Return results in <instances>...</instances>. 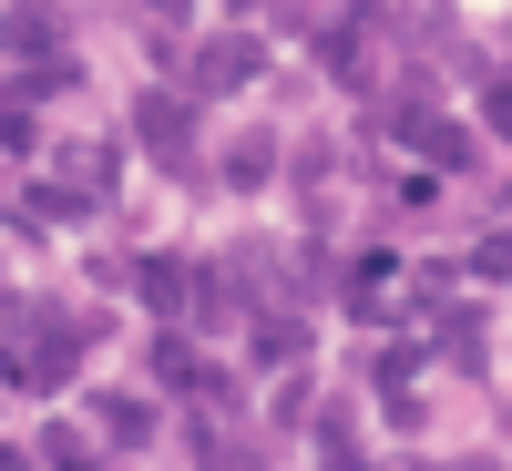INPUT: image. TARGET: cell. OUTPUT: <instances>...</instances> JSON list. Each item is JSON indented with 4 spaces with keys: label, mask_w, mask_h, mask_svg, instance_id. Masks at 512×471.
Here are the masks:
<instances>
[{
    "label": "cell",
    "mask_w": 512,
    "mask_h": 471,
    "mask_svg": "<svg viewBox=\"0 0 512 471\" xmlns=\"http://www.w3.org/2000/svg\"><path fill=\"white\" fill-rule=\"evenodd\" d=\"M0 379H11L21 400H52L62 379L82 369V349H93V328H82V308H62V297H11L0 308Z\"/></svg>",
    "instance_id": "1"
},
{
    "label": "cell",
    "mask_w": 512,
    "mask_h": 471,
    "mask_svg": "<svg viewBox=\"0 0 512 471\" xmlns=\"http://www.w3.org/2000/svg\"><path fill=\"white\" fill-rule=\"evenodd\" d=\"M134 144L154 154V175H175V185H205V154H195V93H175V82L134 93Z\"/></svg>",
    "instance_id": "2"
},
{
    "label": "cell",
    "mask_w": 512,
    "mask_h": 471,
    "mask_svg": "<svg viewBox=\"0 0 512 471\" xmlns=\"http://www.w3.org/2000/svg\"><path fill=\"white\" fill-rule=\"evenodd\" d=\"M267 82V31H205L185 52V93H246Z\"/></svg>",
    "instance_id": "3"
},
{
    "label": "cell",
    "mask_w": 512,
    "mask_h": 471,
    "mask_svg": "<svg viewBox=\"0 0 512 471\" xmlns=\"http://www.w3.org/2000/svg\"><path fill=\"white\" fill-rule=\"evenodd\" d=\"M144 369L164 379V390H185V400H226V410H236V379H226V369H205V349H195V328L175 338V318H164V328L144 338Z\"/></svg>",
    "instance_id": "4"
},
{
    "label": "cell",
    "mask_w": 512,
    "mask_h": 471,
    "mask_svg": "<svg viewBox=\"0 0 512 471\" xmlns=\"http://www.w3.org/2000/svg\"><path fill=\"white\" fill-rule=\"evenodd\" d=\"M41 175H62L82 205H113V185H123V144L113 134H82V144H52L41 154Z\"/></svg>",
    "instance_id": "5"
},
{
    "label": "cell",
    "mask_w": 512,
    "mask_h": 471,
    "mask_svg": "<svg viewBox=\"0 0 512 471\" xmlns=\"http://www.w3.org/2000/svg\"><path fill=\"white\" fill-rule=\"evenodd\" d=\"M420 328H431V359H451L461 379H482V369H492V338H482L492 318H482V308H431Z\"/></svg>",
    "instance_id": "6"
},
{
    "label": "cell",
    "mask_w": 512,
    "mask_h": 471,
    "mask_svg": "<svg viewBox=\"0 0 512 471\" xmlns=\"http://www.w3.org/2000/svg\"><path fill=\"white\" fill-rule=\"evenodd\" d=\"M246 359L256 369H297L308 359V318L297 308H246Z\"/></svg>",
    "instance_id": "7"
},
{
    "label": "cell",
    "mask_w": 512,
    "mask_h": 471,
    "mask_svg": "<svg viewBox=\"0 0 512 471\" xmlns=\"http://www.w3.org/2000/svg\"><path fill=\"white\" fill-rule=\"evenodd\" d=\"M410 154L431 164V175H472V164H482V134H472V123H451V113H431V123L410 134Z\"/></svg>",
    "instance_id": "8"
},
{
    "label": "cell",
    "mask_w": 512,
    "mask_h": 471,
    "mask_svg": "<svg viewBox=\"0 0 512 471\" xmlns=\"http://www.w3.org/2000/svg\"><path fill=\"white\" fill-rule=\"evenodd\" d=\"M134 297H144L154 318H185V308H195V267H185V256H164V246H154L144 267H134Z\"/></svg>",
    "instance_id": "9"
},
{
    "label": "cell",
    "mask_w": 512,
    "mask_h": 471,
    "mask_svg": "<svg viewBox=\"0 0 512 471\" xmlns=\"http://www.w3.org/2000/svg\"><path fill=\"white\" fill-rule=\"evenodd\" d=\"M62 93H82V52H31V62H11V103H62Z\"/></svg>",
    "instance_id": "10"
},
{
    "label": "cell",
    "mask_w": 512,
    "mask_h": 471,
    "mask_svg": "<svg viewBox=\"0 0 512 471\" xmlns=\"http://www.w3.org/2000/svg\"><path fill=\"white\" fill-rule=\"evenodd\" d=\"M0 41H11V62H31V52H72V41H62V0H11Z\"/></svg>",
    "instance_id": "11"
},
{
    "label": "cell",
    "mask_w": 512,
    "mask_h": 471,
    "mask_svg": "<svg viewBox=\"0 0 512 471\" xmlns=\"http://www.w3.org/2000/svg\"><path fill=\"white\" fill-rule=\"evenodd\" d=\"M216 185H226V195H267V185H277V134H236L226 164H216Z\"/></svg>",
    "instance_id": "12"
},
{
    "label": "cell",
    "mask_w": 512,
    "mask_h": 471,
    "mask_svg": "<svg viewBox=\"0 0 512 471\" xmlns=\"http://www.w3.org/2000/svg\"><path fill=\"white\" fill-rule=\"evenodd\" d=\"M93 431H103L113 451H144V441H154V400H134V390H103V400H93Z\"/></svg>",
    "instance_id": "13"
},
{
    "label": "cell",
    "mask_w": 512,
    "mask_h": 471,
    "mask_svg": "<svg viewBox=\"0 0 512 471\" xmlns=\"http://www.w3.org/2000/svg\"><path fill=\"white\" fill-rule=\"evenodd\" d=\"M31 461H41V471H72V461H93V431H82V420H41V431H31Z\"/></svg>",
    "instance_id": "14"
},
{
    "label": "cell",
    "mask_w": 512,
    "mask_h": 471,
    "mask_svg": "<svg viewBox=\"0 0 512 471\" xmlns=\"http://www.w3.org/2000/svg\"><path fill=\"white\" fill-rule=\"evenodd\" d=\"M308 451H318V461H338V471H359V461H369V451H359V420H349V410H318V420H308Z\"/></svg>",
    "instance_id": "15"
},
{
    "label": "cell",
    "mask_w": 512,
    "mask_h": 471,
    "mask_svg": "<svg viewBox=\"0 0 512 471\" xmlns=\"http://www.w3.org/2000/svg\"><path fill=\"white\" fill-rule=\"evenodd\" d=\"M0 154H11V164H41V154H52V144H41V113H31V103L0 113Z\"/></svg>",
    "instance_id": "16"
},
{
    "label": "cell",
    "mask_w": 512,
    "mask_h": 471,
    "mask_svg": "<svg viewBox=\"0 0 512 471\" xmlns=\"http://www.w3.org/2000/svg\"><path fill=\"white\" fill-rule=\"evenodd\" d=\"M318 420V390L308 379H277V400H267V431H308Z\"/></svg>",
    "instance_id": "17"
},
{
    "label": "cell",
    "mask_w": 512,
    "mask_h": 471,
    "mask_svg": "<svg viewBox=\"0 0 512 471\" xmlns=\"http://www.w3.org/2000/svg\"><path fill=\"white\" fill-rule=\"evenodd\" d=\"M461 277H482V287H502V277H512V226H492V236H482L472 256H461Z\"/></svg>",
    "instance_id": "18"
},
{
    "label": "cell",
    "mask_w": 512,
    "mask_h": 471,
    "mask_svg": "<svg viewBox=\"0 0 512 471\" xmlns=\"http://www.w3.org/2000/svg\"><path fill=\"white\" fill-rule=\"evenodd\" d=\"M482 134H502V144H512V62H502V72H482Z\"/></svg>",
    "instance_id": "19"
},
{
    "label": "cell",
    "mask_w": 512,
    "mask_h": 471,
    "mask_svg": "<svg viewBox=\"0 0 512 471\" xmlns=\"http://www.w3.org/2000/svg\"><path fill=\"white\" fill-rule=\"evenodd\" d=\"M134 267H144V256H103V246H93V256H82V277H93L103 297H113V287H134Z\"/></svg>",
    "instance_id": "20"
},
{
    "label": "cell",
    "mask_w": 512,
    "mask_h": 471,
    "mask_svg": "<svg viewBox=\"0 0 512 471\" xmlns=\"http://www.w3.org/2000/svg\"><path fill=\"white\" fill-rule=\"evenodd\" d=\"M267 11V31H318V0H256Z\"/></svg>",
    "instance_id": "21"
},
{
    "label": "cell",
    "mask_w": 512,
    "mask_h": 471,
    "mask_svg": "<svg viewBox=\"0 0 512 471\" xmlns=\"http://www.w3.org/2000/svg\"><path fill=\"white\" fill-rule=\"evenodd\" d=\"M379 410H390L400 431H420V420H431V400H420V390H379Z\"/></svg>",
    "instance_id": "22"
},
{
    "label": "cell",
    "mask_w": 512,
    "mask_h": 471,
    "mask_svg": "<svg viewBox=\"0 0 512 471\" xmlns=\"http://www.w3.org/2000/svg\"><path fill=\"white\" fill-rule=\"evenodd\" d=\"M134 11H144V21H175V11H185V0H134Z\"/></svg>",
    "instance_id": "23"
},
{
    "label": "cell",
    "mask_w": 512,
    "mask_h": 471,
    "mask_svg": "<svg viewBox=\"0 0 512 471\" xmlns=\"http://www.w3.org/2000/svg\"><path fill=\"white\" fill-rule=\"evenodd\" d=\"M236 11H256V0H236Z\"/></svg>",
    "instance_id": "24"
}]
</instances>
